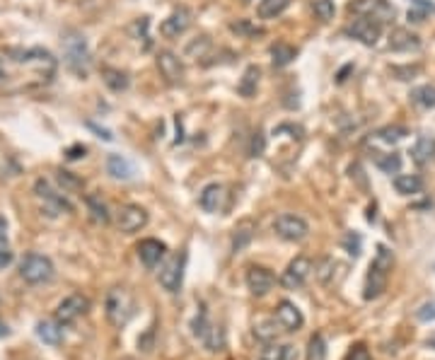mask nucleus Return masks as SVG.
<instances>
[{
  "label": "nucleus",
  "instance_id": "obj_34",
  "mask_svg": "<svg viewBox=\"0 0 435 360\" xmlns=\"http://www.w3.org/2000/svg\"><path fill=\"white\" fill-rule=\"evenodd\" d=\"M293 0H261L259 3V17L261 19H271V17H278L281 13H286L288 8H290Z\"/></svg>",
  "mask_w": 435,
  "mask_h": 360
},
{
  "label": "nucleus",
  "instance_id": "obj_18",
  "mask_svg": "<svg viewBox=\"0 0 435 360\" xmlns=\"http://www.w3.org/2000/svg\"><path fill=\"white\" fill-rule=\"evenodd\" d=\"M158 70L170 85H177V83L184 80V65H181V60L177 58L172 51H160L158 54Z\"/></svg>",
  "mask_w": 435,
  "mask_h": 360
},
{
  "label": "nucleus",
  "instance_id": "obj_37",
  "mask_svg": "<svg viewBox=\"0 0 435 360\" xmlns=\"http://www.w3.org/2000/svg\"><path fill=\"white\" fill-rule=\"evenodd\" d=\"M377 167H380L384 174H399V170H402V157H399L397 153L382 155L380 160H377Z\"/></svg>",
  "mask_w": 435,
  "mask_h": 360
},
{
  "label": "nucleus",
  "instance_id": "obj_30",
  "mask_svg": "<svg viewBox=\"0 0 435 360\" xmlns=\"http://www.w3.org/2000/svg\"><path fill=\"white\" fill-rule=\"evenodd\" d=\"M295 56H297V51L290 47V44L278 42V44H273V47H271V60H273V65H276V68H286L288 63H293V60H295Z\"/></svg>",
  "mask_w": 435,
  "mask_h": 360
},
{
  "label": "nucleus",
  "instance_id": "obj_3",
  "mask_svg": "<svg viewBox=\"0 0 435 360\" xmlns=\"http://www.w3.org/2000/svg\"><path fill=\"white\" fill-rule=\"evenodd\" d=\"M56 268L51 263V259L44 254H27L19 263V276H22L24 283L29 286H42V283H49L54 278Z\"/></svg>",
  "mask_w": 435,
  "mask_h": 360
},
{
  "label": "nucleus",
  "instance_id": "obj_21",
  "mask_svg": "<svg viewBox=\"0 0 435 360\" xmlns=\"http://www.w3.org/2000/svg\"><path fill=\"white\" fill-rule=\"evenodd\" d=\"M222 199H225V189H222L220 184H208V186H204V191H201L199 206L204 208L206 213H218L222 206Z\"/></svg>",
  "mask_w": 435,
  "mask_h": 360
},
{
  "label": "nucleus",
  "instance_id": "obj_10",
  "mask_svg": "<svg viewBox=\"0 0 435 360\" xmlns=\"http://www.w3.org/2000/svg\"><path fill=\"white\" fill-rule=\"evenodd\" d=\"M184 266H186V254H177V256H172L163 266V271H160V286H163L167 293H172V295L181 291Z\"/></svg>",
  "mask_w": 435,
  "mask_h": 360
},
{
  "label": "nucleus",
  "instance_id": "obj_52",
  "mask_svg": "<svg viewBox=\"0 0 435 360\" xmlns=\"http://www.w3.org/2000/svg\"><path fill=\"white\" fill-rule=\"evenodd\" d=\"M426 346H428V348H433V351H435V332L426 338Z\"/></svg>",
  "mask_w": 435,
  "mask_h": 360
},
{
  "label": "nucleus",
  "instance_id": "obj_32",
  "mask_svg": "<svg viewBox=\"0 0 435 360\" xmlns=\"http://www.w3.org/2000/svg\"><path fill=\"white\" fill-rule=\"evenodd\" d=\"M278 322L276 319H261V322L254 324V336L259 338L261 343H271L278 338Z\"/></svg>",
  "mask_w": 435,
  "mask_h": 360
},
{
  "label": "nucleus",
  "instance_id": "obj_40",
  "mask_svg": "<svg viewBox=\"0 0 435 360\" xmlns=\"http://www.w3.org/2000/svg\"><path fill=\"white\" fill-rule=\"evenodd\" d=\"M58 184L63 186V191H80L83 189V181L73 174V172L58 170Z\"/></svg>",
  "mask_w": 435,
  "mask_h": 360
},
{
  "label": "nucleus",
  "instance_id": "obj_49",
  "mask_svg": "<svg viewBox=\"0 0 435 360\" xmlns=\"http://www.w3.org/2000/svg\"><path fill=\"white\" fill-rule=\"evenodd\" d=\"M85 153H88L85 145H73V148H68L65 157H68V160H78V157H85Z\"/></svg>",
  "mask_w": 435,
  "mask_h": 360
},
{
  "label": "nucleus",
  "instance_id": "obj_15",
  "mask_svg": "<svg viewBox=\"0 0 435 360\" xmlns=\"http://www.w3.org/2000/svg\"><path fill=\"white\" fill-rule=\"evenodd\" d=\"M276 286V276L273 271L264 266H249L247 268V288L254 297H264L271 288Z\"/></svg>",
  "mask_w": 435,
  "mask_h": 360
},
{
  "label": "nucleus",
  "instance_id": "obj_47",
  "mask_svg": "<svg viewBox=\"0 0 435 360\" xmlns=\"http://www.w3.org/2000/svg\"><path fill=\"white\" fill-rule=\"evenodd\" d=\"M426 15H428V10L416 8V5H413V10H409V19H411V22H423Z\"/></svg>",
  "mask_w": 435,
  "mask_h": 360
},
{
  "label": "nucleus",
  "instance_id": "obj_55",
  "mask_svg": "<svg viewBox=\"0 0 435 360\" xmlns=\"http://www.w3.org/2000/svg\"><path fill=\"white\" fill-rule=\"evenodd\" d=\"M126 360H131V358H126Z\"/></svg>",
  "mask_w": 435,
  "mask_h": 360
},
{
  "label": "nucleus",
  "instance_id": "obj_46",
  "mask_svg": "<svg viewBox=\"0 0 435 360\" xmlns=\"http://www.w3.org/2000/svg\"><path fill=\"white\" fill-rule=\"evenodd\" d=\"M230 29H232V32H240V34H261V29L252 27L247 19H237V22H232Z\"/></svg>",
  "mask_w": 435,
  "mask_h": 360
},
{
  "label": "nucleus",
  "instance_id": "obj_8",
  "mask_svg": "<svg viewBox=\"0 0 435 360\" xmlns=\"http://www.w3.org/2000/svg\"><path fill=\"white\" fill-rule=\"evenodd\" d=\"M34 194H37V199L42 201L44 206H47L49 215H58V213H73V204H70V201L65 199L63 194H58V191H56L47 179H37V184H34Z\"/></svg>",
  "mask_w": 435,
  "mask_h": 360
},
{
  "label": "nucleus",
  "instance_id": "obj_6",
  "mask_svg": "<svg viewBox=\"0 0 435 360\" xmlns=\"http://www.w3.org/2000/svg\"><path fill=\"white\" fill-rule=\"evenodd\" d=\"M65 63L73 73L78 75H88V65H90V51L88 44H85V37L80 34H68L65 39Z\"/></svg>",
  "mask_w": 435,
  "mask_h": 360
},
{
  "label": "nucleus",
  "instance_id": "obj_45",
  "mask_svg": "<svg viewBox=\"0 0 435 360\" xmlns=\"http://www.w3.org/2000/svg\"><path fill=\"white\" fill-rule=\"evenodd\" d=\"M346 360H372V356H370V351H368V348L363 346V343H356V346H353L351 351H348Z\"/></svg>",
  "mask_w": 435,
  "mask_h": 360
},
{
  "label": "nucleus",
  "instance_id": "obj_28",
  "mask_svg": "<svg viewBox=\"0 0 435 360\" xmlns=\"http://www.w3.org/2000/svg\"><path fill=\"white\" fill-rule=\"evenodd\" d=\"M259 78H261V70L256 68V65H249V68L245 70V75H242L240 85H237V92L242 95V97H254L256 92V85H259Z\"/></svg>",
  "mask_w": 435,
  "mask_h": 360
},
{
  "label": "nucleus",
  "instance_id": "obj_13",
  "mask_svg": "<svg viewBox=\"0 0 435 360\" xmlns=\"http://www.w3.org/2000/svg\"><path fill=\"white\" fill-rule=\"evenodd\" d=\"M194 334L196 336L204 341V346L208 348V351H220L222 348V332L215 327V324H211V319H208V314L206 312H201L199 317L194 319Z\"/></svg>",
  "mask_w": 435,
  "mask_h": 360
},
{
  "label": "nucleus",
  "instance_id": "obj_27",
  "mask_svg": "<svg viewBox=\"0 0 435 360\" xmlns=\"http://www.w3.org/2000/svg\"><path fill=\"white\" fill-rule=\"evenodd\" d=\"M85 204H88V211H90V215H92V220H95V222H99V225H107V222L111 220L109 208H107V204L102 201V196L88 194V196H85Z\"/></svg>",
  "mask_w": 435,
  "mask_h": 360
},
{
  "label": "nucleus",
  "instance_id": "obj_53",
  "mask_svg": "<svg viewBox=\"0 0 435 360\" xmlns=\"http://www.w3.org/2000/svg\"><path fill=\"white\" fill-rule=\"evenodd\" d=\"M3 80H5V73H3V70H0V83H3Z\"/></svg>",
  "mask_w": 435,
  "mask_h": 360
},
{
  "label": "nucleus",
  "instance_id": "obj_4",
  "mask_svg": "<svg viewBox=\"0 0 435 360\" xmlns=\"http://www.w3.org/2000/svg\"><path fill=\"white\" fill-rule=\"evenodd\" d=\"M348 13H353L356 17H368L377 24H387L394 19V8L387 0H351Z\"/></svg>",
  "mask_w": 435,
  "mask_h": 360
},
{
  "label": "nucleus",
  "instance_id": "obj_5",
  "mask_svg": "<svg viewBox=\"0 0 435 360\" xmlns=\"http://www.w3.org/2000/svg\"><path fill=\"white\" fill-rule=\"evenodd\" d=\"M273 232L286 242H302L310 235V225H307L300 215L283 213V215H278L276 220H273Z\"/></svg>",
  "mask_w": 435,
  "mask_h": 360
},
{
  "label": "nucleus",
  "instance_id": "obj_1",
  "mask_svg": "<svg viewBox=\"0 0 435 360\" xmlns=\"http://www.w3.org/2000/svg\"><path fill=\"white\" fill-rule=\"evenodd\" d=\"M392 266H394L392 252L380 245L377 247L375 259H372V263H370L368 278H366V293H363L366 300H375V297H380L382 293L387 291V281H389V273H392Z\"/></svg>",
  "mask_w": 435,
  "mask_h": 360
},
{
  "label": "nucleus",
  "instance_id": "obj_35",
  "mask_svg": "<svg viewBox=\"0 0 435 360\" xmlns=\"http://www.w3.org/2000/svg\"><path fill=\"white\" fill-rule=\"evenodd\" d=\"M334 268H336V261H334L331 256H325L315 263V276L322 286H329V283L334 281Z\"/></svg>",
  "mask_w": 435,
  "mask_h": 360
},
{
  "label": "nucleus",
  "instance_id": "obj_2",
  "mask_svg": "<svg viewBox=\"0 0 435 360\" xmlns=\"http://www.w3.org/2000/svg\"><path fill=\"white\" fill-rule=\"evenodd\" d=\"M133 297L126 288H111L107 293V300H104V312L107 319L114 327H124L131 317H133Z\"/></svg>",
  "mask_w": 435,
  "mask_h": 360
},
{
  "label": "nucleus",
  "instance_id": "obj_54",
  "mask_svg": "<svg viewBox=\"0 0 435 360\" xmlns=\"http://www.w3.org/2000/svg\"><path fill=\"white\" fill-rule=\"evenodd\" d=\"M245 3H249V0H245Z\"/></svg>",
  "mask_w": 435,
  "mask_h": 360
},
{
  "label": "nucleus",
  "instance_id": "obj_31",
  "mask_svg": "<svg viewBox=\"0 0 435 360\" xmlns=\"http://www.w3.org/2000/svg\"><path fill=\"white\" fill-rule=\"evenodd\" d=\"M411 102L421 109H435V85H421V88L411 90Z\"/></svg>",
  "mask_w": 435,
  "mask_h": 360
},
{
  "label": "nucleus",
  "instance_id": "obj_44",
  "mask_svg": "<svg viewBox=\"0 0 435 360\" xmlns=\"http://www.w3.org/2000/svg\"><path fill=\"white\" fill-rule=\"evenodd\" d=\"M343 247H346V249H348V254L358 256V254H361V237H358V235H353V232H348V235H346V240H343Z\"/></svg>",
  "mask_w": 435,
  "mask_h": 360
},
{
  "label": "nucleus",
  "instance_id": "obj_14",
  "mask_svg": "<svg viewBox=\"0 0 435 360\" xmlns=\"http://www.w3.org/2000/svg\"><path fill=\"white\" fill-rule=\"evenodd\" d=\"M346 34L358 39L361 44H366V47H375L377 39L382 37V24L372 22V19H368V17H358V19H353V24L346 29Z\"/></svg>",
  "mask_w": 435,
  "mask_h": 360
},
{
  "label": "nucleus",
  "instance_id": "obj_23",
  "mask_svg": "<svg viewBox=\"0 0 435 360\" xmlns=\"http://www.w3.org/2000/svg\"><path fill=\"white\" fill-rule=\"evenodd\" d=\"M256 232V222L254 220H240L237 227L232 230V252H242L247 245L252 242Z\"/></svg>",
  "mask_w": 435,
  "mask_h": 360
},
{
  "label": "nucleus",
  "instance_id": "obj_19",
  "mask_svg": "<svg viewBox=\"0 0 435 360\" xmlns=\"http://www.w3.org/2000/svg\"><path fill=\"white\" fill-rule=\"evenodd\" d=\"M389 51H399V54H409V51H418L421 49V39H418V34L409 32V29L399 27L394 29L392 34H389Z\"/></svg>",
  "mask_w": 435,
  "mask_h": 360
},
{
  "label": "nucleus",
  "instance_id": "obj_38",
  "mask_svg": "<svg viewBox=\"0 0 435 360\" xmlns=\"http://www.w3.org/2000/svg\"><path fill=\"white\" fill-rule=\"evenodd\" d=\"M312 8H315V15L322 19V22H329V19H334V15H336V5H334V0H315Z\"/></svg>",
  "mask_w": 435,
  "mask_h": 360
},
{
  "label": "nucleus",
  "instance_id": "obj_17",
  "mask_svg": "<svg viewBox=\"0 0 435 360\" xmlns=\"http://www.w3.org/2000/svg\"><path fill=\"white\" fill-rule=\"evenodd\" d=\"M136 252H138V259L145 268H155L165 259L167 247H165V242L155 240V237H148V240H140V245L136 247Z\"/></svg>",
  "mask_w": 435,
  "mask_h": 360
},
{
  "label": "nucleus",
  "instance_id": "obj_48",
  "mask_svg": "<svg viewBox=\"0 0 435 360\" xmlns=\"http://www.w3.org/2000/svg\"><path fill=\"white\" fill-rule=\"evenodd\" d=\"M13 252L8 249V247H0V268H8L10 263H13Z\"/></svg>",
  "mask_w": 435,
  "mask_h": 360
},
{
  "label": "nucleus",
  "instance_id": "obj_29",
  "mask_svg": "<svg viewBox=\"0 0 435 360\" xmlns=\"http://www.w3.org/2000/svg\"><path fill=\"white\" fill-rule=\"evenodd\" d=\"M102 80H104V85H107L109 90H114V92H124V90L129 88V75H126L124 70H119V68H109V65H104V68H102Z\"/></svg>",
  "mask_w": 435,
  "mask_h": 360
},
{
  "label": "nucleus",
  "instance_id": "obj_39",
  "mask_svg": "<svg viewBox=\"0 0 435 360\" xmlns=\"http://www.w3.org/2000/svg\"><path fill=\"white\" fill-rule=\"evenodd\" d=\"M208 49H211V39L199 37V39H194L189 47H186V56H189V58H204Z\"/></svg>",
  "mask_w": 435,
  "mask_h": 360
},
{
  "label": "nucleus",
  "instance_id": "obj_22",
  "mask_svg": "<svg viewBox=\"0 0 435 360\" xmlns=\"http://www.w3.org/2000/svg\"><path fill=\"white\" fill-rule=\"evenodd\" d=\"M409 155H411V160L416 162V165H421V167L428 165L435 157V138L433 136H418Z\"/></svg>",
  "mask_w": 435,
  "mask_h": 360
},
{
  "label": "nucleus",
  "instance_id": "obj_42",
  "mask_svg": "<svg viewBox=\"0 0 435 360\" xmlns=\"http://www.w3.org/2000/svg\"><path fill=\"white\" fill-rule=\"evenodd\" d=\"M264 150H266V138H264V133H261V131H256L254 138H252V145H249V155L252 157H261V155H264Z\"/></svg>",
  "mask_w": 435,
  "mask_h": 360
},
{
  "label": "nucleus",
  "instance_id": "obj_51",
  "mask_svg": "<svg viewBox=\"0 0 435 360\" xmlns=\"http://www.w3.org/2000/svg\"><path fill=\"white\" fill-rule=\"evenodd\" d=\"M10 336V327L5 322H0V338H8Z\"/></svg>",
  "mask_w": 435,
  "mask_h": 360
},
{
  "label": "nucleus",
  "instance_id": "obj_36",
  "mask_svg": "<svg viewBox=\"0 0 435 360\" xmlns=\"http://www.w3.org/2000/svg\"><path fill=\"white\" fill-rule=\"evenodd\" d=\"M307 360H327V343L322 334H315L307 343Z\"/></svg>",
  "mask_w": 435,
  "mask_h": 360
},
{
  "label": "nucleus",
  "instance_id": "obj_25",
  "mask_svg": "<svg viewBox=\"0 0 435 360\" xmlns=\"http://www.w3.org/2000/svg\"><path fill=\"white\" fill-rule=\"evenodd\" d=\"M107 172L114 179H131L133 177V165H131L129 160H126L124 155H109L107 157Z\"/></svg>",
  "mask_w": 435,
  "mask_h": 360
},
{
  "label": "nucleus",
  "instance_id": "obj_26",
  "mask_svg": "<svg viewBox=\"0 0 435 360\" xmlns=\"http://www.w3.org/2000/svg\"><path fill=\"white\" fill-rule=\"evenodd\" d=\"M394 189H397V194H402V196L421 194L423 179L421 177H416V174H397L394 177Z\"/></svg>",
  "mask_w": 435,
  "mask_h": 360
},
{
  "label": "nucleus",
  "instance_id": "obj_24",
  "mask_svg": "<svg viewBox=\"0 0 435 360\" xmlns=\"http://www.w3.org/2000/svg\"><path fill=\"white\" fill-rule=\"evenodd\" d=\"M37 336L42 338L44 343H49V346H58V343L63 341V324L44 319V322L37 324Z\"/></svg>",
  "mask_w": 435,
  "mask_h": 360
},
{
  "label": "nucleus",
  "instance_id": "obj_9",
  "mask_svg": "<svg viewBox=\"0 0 435 360\" xmlns=\"http://www.w3.org/2000/svg\"><path fill=\"white\" fill-rule=\"evenodd\" d=\"M88 312H90V300L85 295H80V293H75V295L65 297L63 302H58V307H56V322L68 327V324L78 322Z\"/></svg>",
  "mask_w": 435,
  "mask_h": 360
},
{
  "label": "nucleus",
  "instance_id": "obj_12",
  "mask_svg": "<svg viewBox=\"0 0 435 360\" xmlns=\"http://www.w3.org/2000/svg\"><path fill=\"white\" fill-rule=\"evenodd\" d=\"M148 225V211L143 206L129 204L119 211V230L124 235H133V232H140Z\"/></svg>",
  "mask_w": 435,
  "mask_h": 360
},
{
  "label": "nucleus",
  "instance_id": "obj_11",
  "mask_svg": "<svg viewBox=\"0 0 435 360\" xmlns=\"http://www.w3.org/2000/svg\"><path fill=\"white\" fill-rule=\"evenodd\" d=\"M273 319L278 322V327L283 329V332L288 334H295L302 329V324H305V317H302L300 307L295 305V302L290 300H281L273 309Z\"/></svg>",
  "mask_w": 435,
  "mask_h": 360
},
{
  "label": "nucleus",
  "instance_id": "obj_41",
  "mask_svg": "<svg viewBox=\"0 0 435 360\" xmlns=\"http://www.w3.org/2000/svg\"><path fill=\"white\" fill-rule=\"evenodd\" d=\"M421 70H423L421 65H402V68H399V65H394L392 75L397 80H413V75H418Z\"/></svg>",
  "mask_w": 435,
  "mask_h": 360
},
{
  "label": "nucleus",
  "instance_id": "obj_50",
  "mask_svg": "<svg viewBox=\"0 0 435 360\" xmlns=\"http://www.w3.org/2000/svg\"><path fill=\"white\" fill-rule=\"evenodd\" d=\"M3 242H8V220L0 215V245H3Z\"/></svg>",
  "mask_w": 435,
  "mask_h": 360
},
{
  "label": "nucleus",
  "instance_id": "obj_33",
  "mask_svg": "<svg viewBox=\"0 0 435 360\" xmlns=\"http://www.w3.org/2000/svg\"><path fill=\"white\" fill-rule=\"evenodd\" d=\"M407 136H409V131L404 129V126H384V129L375 131L372 138L380 140V143H387V145H397L399 140H404Z\"/></svg>",
  "mask_w": 435,
  "mask_h": 360
},
{
  "label": "nucleus",
  "instance_id": "obj_43",
  "mask_svg": "<svg viewBox=\"0 0 435 360\" xmlns=\"http://www.w3.org/2000/svg\"><path fill=\"white\" fill-rule=\"evenodd\" d=\"M416 319L418 322H433L435 319V302H426L416 309Z\"/></svg>",
  "mask_w": 435,
  "mask_h": 360
},
{
  "label": "nucleus",
  "instance_id": "obj_16",
  "mask_svg": "<svg viewBox=\"0 0 435 360\" xmlns=\"http://www.w3.org/2000/svg\"><path fill=\"white\" fill-rule=\"evenodd\" d=\"M189 27H191V13L186 8H179V10H174L167 19H163V24H160V34L167 39H177V37H181Z\"/></svg>",
  "mask_w": 435,
  "mask_h": 360
},
{
  "label": "nucleus",
  "instance_id": "obj_7",
  "mask_svg": "<svg viewBox=\"0 0 435 360\" xmlns=\"http://www.w3.org/2000/svg\"><path fill=\"white\" fill-rule=\"evenodd\" d=\"M312 271H315V263H312V259L307 256H295L290 263L286 266V271H283L281 276V286L288 288V291H297V288H302L307 283V278L312 276Z\"/></svg>",
  "mask_w": 435,
  "mask_h": 360
},
{
  "label": "nucleus",
  "instance_id": "obj_20",
  "mask_svg": "<svg viewBox=\"0 0 435 360\" xmlns=\"http://www.w3.org/2000/svg\"><path fill=\"white\" fill-rule=\"evenodd\" d=\"M295 358L297 353L290 343H278V341L264 343V348L256 353V360H295Z\"/></svg>",
  "mask_w": 435,
  "mask_h": 360
}]
</instances>
